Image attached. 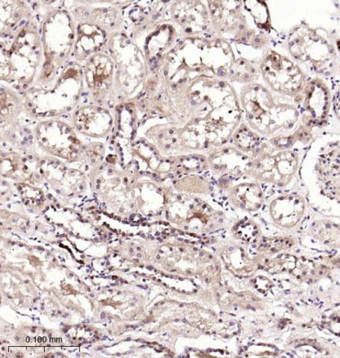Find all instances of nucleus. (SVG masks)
Returning <instances> with one entry per match:
<instances>
[{
	"label": "nucleus",
	"mask_w": 340,
	"mask_h": 358,
	"mask_svg": "<svg viewBox=\"0 0 340 358\" xmlns=\"http://www.w3.org/2000/svg\"><path fill=\"white\" fill-rule=\"evenodd\" d=\"M300 177L311 196L340 208V133H323L313 141Z\"/></svg>",
	"instance_id": "obj_1"
},
{
	"label": "nucleus",
	"mask_w": 340,
	"mask_h": 358,
	"mask_svg": "<svg viewBox=\"0 0 340 358\" xmlns=\"http://www.w3.org/2000/svg\"><path fill=\"white\" fill-rule=\"evenodd\" d=\"M288 46L293 60L310 77L337 78L340 56L334 32L304 22L290 33Z\"/></svg>",
	"instance_id": "obj_2"
},
{
	"label": "nucleus",
	"mask_w": 340,
	"mask_h": 358,
	"mask_svg": "<svg viewBox=\"0 0 340 358\" xmlns=\"http://www.w3.org/2000/svg\"><path fill=\"white\" fill-rule=\"evenodd\" d=\"M333 81L310 77L302 92L295 100L302 111L305 125L320 136L330 117Z\"/></svg>",
	"instance_id": "obj_3"
},
{
	"label": "nucleus",
	"mask_w": 340,
	"mask_h": 358,
	"mask_svg": "<svg viewBox=\"0 0 340 358\" xmlns=\"http://www.w3.org/2000/svg\"><path fill=\"white\" fill-rule=\"evenodd\" d=\"M266 80L275 91L296 98L310 76L295 60L278 52H270L262 64Z\"/></svg>",
	"instance_id": "obj_4"
},
{
	"label": "nucleus",
	"mask_w": 340,
	"mask_h": 358,
	"mask_svg": "<svg viewBox=\"0 0 340 358\" xmlns=\"http://www.w3.org/2000/svg\"><path fill=\"white\" fill-rule=\"evenodd\" d=\"M312 241L332 250H340V222L331 219L314 220L309 227Z\"/></svg>",
	"instance_id": "obj_5"
},
{
	"label": "nucleus",
	"mask_w": 340,
	"mask_h": 358,
	"mask_svg": "<svg viewBox=\"0 0 340 358\" xmlns=\"http://www.w3.org/2000/svg\"><path fill=\"white\" fill-rule=\"evenodd\" d=\"M323 133H340V82L337 80L333 81L330 114Z\"/></svg>",
	"instance_id": "obj_6"
},
{
	"label": "nucleus",
	"mask_w": 340,
	"mask_h": 358,
	"mask_svg": "<svg viewBox=\"0 0 340 358\" xmlns=\"http://www.w3.org/2000/svg\"><path fill=\"white\" fill-rule=\"evenodd\" d=\"M111 74V64L108 59L103 57L90 63L87 71L89 84L101 85L108 80Z\"/></svg>",
	"instance_id": "obj_7"
},
{
	"label": "nucleus",
	"mask_w": 340,
	"mask_h": 358,
	"mask_svg": "<svg viewBox=\"0 0 340 358\" xmlns=\"http://www.w3.org/2000/svg\"><path fill=\"white\" fill-rule=\"evenodd\" d=\"M334 38L337 51L340 56V33L334 30Z\"/></svg>",
	"instance_id": "obj_8"
},
{
	"label": "nucleus",
	"mask_w": 340,
	"mask_h": 358,
	"mask_svg": "<svg viewBox=\"0 0 340 358\" xmlns=\"http://www.w3.org/2000/svg\"><path fill=\"white\" fill-rule=\"evenodd\" d=\"M335 5V8H337V13H336V20L339 22L340 24V1L339 2H333Z\"/></svg>",
	"instance_id": "obj_9"
},
{
	"label": "nucleus",
	"mask_w": 340,
	"mask_h": 358,
	"mask_svg": "<svg viewBox=\"0 0 340 358\" xmlns=\"http://www.w3.org/2000/svg\"><path fill=\"white\" fill-rule=\"evenodd\" d=\"M335 80H337L340 82V60H339V65H338L337 77V78H335Z\"/></svg>",
	"instance_id": "obj_10"
},
{
	"label": "nucleus",
	"mask_w": 340,
	"mask_h": 358,
	"mask_svg": "<svg viewBox=\"0 0 340 358\" xmlns=\"http://www.w3.org/2000/svg\"><path fill=\"white\" fill-rule=\"evenodd\" d=\"M106 313H105V312L101 313V319H105V318H106Z\"/></svg>",
	"instance_id": "obj_11"
},
{
	"label": "nucleus",
	"mask_w": 340,
	"mask_h": 358,
	"mask_svg": "<svg viewBox=\"0 0 340 358\" xmlns=\"http://www.w3.org/2000/svg\"><path fill=\"white\" fill-rule=\"evenodd\" d=\"M160 304H161V305H164V304H165V301H162V302H160Z\"/></svg>",
	"instance_id": "obj_12"
},
{
	"label": "nucleus",
	"mask_w": 340,
	"mask_h": 358,
	"mask_svg": "<svg viewBox=\"0 0 340 358\" xmlns=\"http://www.w3.org/2000/svg\"><path fill=\"white\" fill-rule=\"evenodd\" d=\"M147 268H148V270L153 271V268L152 267H147Z\"/></svg>",
	"instance_id": "obj_13"
},
{
	"label": "nucleus",
	"mask_w": 340,
	"mask_h": 358,
	"mask_svg": "<svg viewBox=\"0 0 340 358\" xmlns=\"http://www.w3.org/2000/svg\"><path fill=\"white\" fill-rule=\"evenodd\" d=\"M90 321L89 320H85L83 322V323H88Z\"/></svg>",
	"instance_id": "obj_14"
},
{
	"label": "nucleus",
	"mask_w": 340,
	"mask_h": 358,
	"mask_svg": "<svg viewBox=\"0 0 340 358\" xmlns=\"http://www.w3.org/2000/svg\"><path fill=\"white\" fill-rule=\"evenodd\" d=\"M183 322H185V323H187V321L185 319L183 320Z\"/></svg>",
	"instance_id": "obj_15"
},
{
	"label": "nucleus",
	"mask_w": 340,
	"mask_h": 358,
	"mask_svg": "<svg viewBox=\"0 0 340 358\" xmlns=\"http://www.w3.org/2000/svg\"><path fill=\"white\" fill-rule=\"evenodd\" d=\"M20 338L18 337L16 338V341H19Z\"/></svg>",
	"instance_id": "obj_16"
},
{
	"label": "nucleus",
	"mask_w": 340,
	"mask_h": 358,
	"mask_svg": "<svg viewBox=\"0 0 340 358\" xmlns=\"http://www.w3.org/2000/svg\"><path fill=\"white\" fill-rule=\"evenodd\" d=\"M113 279H117V278H118V277H115V276H113Z\"/></svg>",
	"instance_id": "obj_17"
},
{
	"label": "nucleus",
	"mask_w": 340,
	"mask_h": 358,
	"mask_svg": "<svg viewBox=\"0 0 340 358\" xmlns=\"http://www.w3.org/2000/svg\"><path fill=\"white\" fill-rule=\"evenodd\" d=\"M90 296L94 297V294H90Z\"/></svg>",
	"instance_id": "obj_18"
},
{
	"label": "nucleus",
	"mask_w": 340,
	"mask_h": 358,
	"mask_svg": "<svg viewBox=\"0 0 340 358\" xmlns=\"http://www.w3.org/2000/svg\"><path fill=\"white\" fill-rule=\"evenodd\" d=\"M207 352H212L211 350H207Z\"/></svg>",
	"instance_id": "obj_19"
},
{
	"label": "nucleus",
	"mask_w": 340,
	"mask_h": 358,
	"mask_svg": "<svg viewBox=\"0 0 340 358\" xmlns=\"http://www.w3.org/2000/svg\"><path fill=\"white\" fill-rule=\"evenodd\" d=\"M130 340H131L130 338H128V339L127 340V341H129Z\"/></svg>",
	"instance_id": "obj_20"
},
{
	"label": "nucleus",
	"mask_w": 340,
	"mask_h": 358,
	"mask_svg": "<svg viewBox=\"0 0 340 358\" xmlns=\"http://www.w3.org/2000/svg\"><path fill=\"white\" fill-rule=\"evenodd\" d=\"M117 355H118V356H120V353H118V354H117Z\"/></svg>",
	"instance_id": "obj_21"
}]
</instances>
